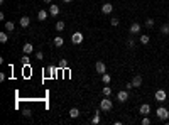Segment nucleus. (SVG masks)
I'll return each mask as SVG.
<instances>
[{
    "instance_id": "8",
    "label": "nucleus",
    "mask_w": 169,
    "mask_h": 125,
    "mask_svg": "<svg viewBox=\"0 0 169 125\" xmlns=\"http://www.w3.org/2000/svg\"><path fill=\"white\" fill-rule=\"evenodd\" d=\"M129 31H130L132 36H134V34H139V32H140V24H139V22H132V25H130Z\"/></svg>"
},
{
    "instance_id": "30",
    "label": "nucleus",
    "mask_w": 169,
    "mask_h": 125,
    "mask_svg": "<svg viewBox=\"0 0 169 125\" xmlns=\"http://www.w3.org/2000/svg\"><path fill=\"white\" fill-rule=\"evenodd\" d=\"M22 64H25V66H29V57H27V54L22 57Z\"/></svg>"
},
{
    "instance_id": "19",
    "label": "nucleus",
    "mask_w": 169,
    "mask_h": 125,
    "mask_svg": "<svg viewBox=\"0 0 169 125\" xmlns=\"http://www.w3.org/2000/svg\"><path fill=\"white\" fill-rule=\"evenodd\" d=\"M14 27H15V25H14V22H12V20H10V22H5V31L12 32V31H14Z\"/></svg>"
},
{
    "instance_id": "15",
    "label": "nucleus",
    "mask_w": 169,
    "mask_h": 125,
    "mask_svg": "<svg viewBox=\"0 0 169 125\" xmlns=\"http://www.w3.org/2000/svg\"><path fill=\"white\" fill-rule=\"evenodd\" d=\"M102 81H103V85H110V81H112V78H110V74H107V73H103V74H102Z\"/></svg>"
},
{
    "instance_id": "35",
    "label": "nucleus",
    "mask_w": 169,
    "mask_h": 125,
    "mask_svg": "<svg viewBox=\"0 0 169 125\" xmlns=\"http://www.w3.org/2000/svg\"><path fill=\"white\" fill-rule=\"evenodd\" d=\"M44 3H51V0H44Z\"/></svg>"
},
{
    "instance_id": "34",
    "label": "nucleus",
    "mask_w": 169,
    "mask_h": 125,
    "mask_svg": "<svg viewBox=\"0 0 169 125\" xmlns=\"http://www.w3.org/2000/svg\"><path fill=\"white\" fill-rule=\"evenodd\" d=\"M63 2H64V3H69V2H73V0H63Z\"/></svg>"
},
{
    "instance_id": "4",
    "label": "nucleus",
    "mask_w": 169,
    "mask_h": 125,
    "mask_svg": "<svg viewBox=\"0 0 169 125\" xmlns=\"http://www.w3.org/2000/svg\"><path fill=\"white\" fill-rule=\"evenodd\" d=\"M154 96H156V100H157L159 103H162V102H166V98H168V91H166V90H157Z\"/></svg>"
},
{
    "instance_id": "28",
    "label": "nucleus",
    "mask_w": 169,
    "mask_h": 125,
    "mask_svg": "<svg viewBox=\"0 0 169 125\" xmlns=\"http://www.w3.org/2000/svg\"><path fill=\"white\" fill-rule=\"evenodd\" d=\"M110 24H112L113 27H117V25H118V17H113L112 20H110Z\"/></svg>"
},
{
    "instance_id": "33",
    "label": "nucleus",
    "mask_w": 169,
    "mask_h": 125,
    "mask_svg": "<svg viewBox=\"0 0 169 125\" xmlns=\"http://www.w3.org/2000/svg\"><path fill=\"white\" fill-rule=\"evenodd\" d=\"M24 115L25 117H31V110H24Z\"/></svg>"
},
{
    "instance_id": "5",
    "label": "nucleus",
    "mask_w": 169,
    "mask_h": 125,
    "mask_svg": "<svg viewBox=\"0 0 169 125\" xmlns=\"http://www.w3.org/2000/svg\"><path fill=\"white\" fill-rule=\"evenodd\" d=\"M95 70H96V73L103 74V73H107V66H105V63H103V61H96V64H95Z\"/></svg>"
},
{
    "instance_id": "26",
    "label": "nucleus",
    "mask_w": 169,
    "mask_h": 125,
    "mask_svg": "<svg viewBox=\"0 0 169 125\" xmlns=\"http://www.w3.org/2000/svg\"><path fill=\"white\" fill-rule=\"evenodd\" d=\"M146 27H147V29H152V27H154V19H147V20H146Z\"/></svg>"
},
{
    "instance_id": "29",
    "label": "nucleus",
    "mask_w": 169,
    "mask_h": 125,
    "mask_svg": "<svg viewBox=\"0 0 169 125\" xmlns=\"http://www.w3.org/2000/svg\"><path fill=\"white\" fill-rule=\"evenodd\" d=\"M46 71L49 73L51 76H54V68H53V66H47V68H46Z\"/></svg>"
},
{
    "instance_id": "21",
    "label": "nucleus",
    "mask_w": 169,
    "mask_h": 125,
    "mask_svg": "<svg viewBox=\"0 0 169 125\" xmlns=\"http://www.w3.org/2000/svg\"><path fill=\"white\" fill-rule=\"evenodd\" d=\"M63 44H64V41H63V37H54V46H57V47H59V46H63Z\"/></svg>"
},
{
    "instance_id": "22",
    "label": "nucleus",
    "mask_w": 169,
    "mask_h": 125,
    "mask_svg": "<svg viewBox=\"0 0 169 125\" xmlns=\"http://www.w3.org/2000/svg\"><path fill=\"white\" fill-rule=\"evenodd\" d=\"M161 34H164V36L169 34V24H164V25L161 27Z\"/></svg>"
},
{
    "instance_id": "31",
    "label": "nucleus",
    "mask_w": 169,
    "mask_h": 125,
    "mask_svg": "<svg viewBox=\"0 0 169 125\" xmlns=\"http://www.w3.org/2000/svg\"><path fill=\"white\" fill-rule=\"evenodd\" d=\"M36 57H37L39 61H41V59H42V57H44V54L41 53V51H37V56H36Z\"/></svg>"
},
{
    "instance_id": "24",
    "label": "nucleus",
    "mask_w": 169,
    "mask_h": 125,
    "mask_svg": "<svg viewBox=\"0 0 169 125\" xmlns=\"http://www.w3.org/2000/svg\"><path fill=\"white\" fill-rule=\"evenodd\" d=\"M56 31H59V32H61V31H64V22H63V20L56 22Z\"/></svg>"
},
{
    "instance_id": "9",
    "label": "nucleus",
    "mask_w": 169,
    "mask_h": 125,
    "mask_svg": "<svg viewBox=\"0 0 169 125\" xmlns=\"http://www.w3.org/2000/svg\"><path fill=\"white\" fill-rule=\"evenodd\" d=\"M22 51H24V54H31L34 51V46H32L31 42H25V44L22 46Z\"/></svg>"
},
{
    "instance_id": "6",
    "label": "nucleus",
    "mask_w": 169,
    "mask_h": 125,
    "mask_svg": "<svg viewBox=\"0 0 169 125\" xmlns=\"http://www.w3.org/2000/svg\"><path fill=\"white\" fill-rule=\"evenodd\" d=\"M71 42L76 44V46L81 44V42H83V34H81V32H75V34L71 36Z\"/></svg>"
},
{
    "instance_id": "1",
    "label": "nucleus",
    "mask_w": 169,
    "mask_h": 125,
    "mask_svg": "<svg viewBox=\"0 0 169 125\" xmlns=\"http://www.w3.org/2000/svg\"><path fill=\"white\" fill-rule=\"evenodd\" d=\"M156 115H157V118L159 120H162V122H166L169 118V110L164 107H159L157 110H156Z\"/></svg>"
},
{
    "instance_id": "7",
    "label": "nucleus",
    "mask_w": 169,
    "mask_h": 125,
    "mask_svg": "<svg viewBox=\"0 0 169 125\" xmlns=\"http://www.w3.org/2000/svg\"><path fill=\"white\" fill-rule=\"evenodd\" d=\"M132 86H134V88H139V86H140V85H142V76H140V74H137V76H134V78H132Z\"/></svg>"
},
{
    "instance_id": "2",
    "label": "nucleus",
    "mask_w": 169,
    "mask_h": 125,
    "mask_svg": "<svg viewBox=\"0 0 169 125\" xmlns=\"http://www.w3.org/2000/svg\"><path fill=\"white\" fill-rule=\"evenodd\" d=\"M113 108V103H112V100L108 98V96H105L102 102H100V110H103V112H110Z\"/></svg>"
},
{
    "instance_id": "13",
    "label": "nucleus",
    "mask_w": 169,
    "mask_h": 125,
    "mask_svg": "<svg viewBox=\"0 0 169 125\" xmlns=\"http://www.w3.org/2000/svg\"><path fill=\"white\" fill-rule=\"evenodd\" d=\"M49 14H51L53 17L59 15V7H57V5H54V3H51V7H49Z\"/></svg>"
},
{
    "instance_id": "16",
    "label": "nucleus",
    "mask_w": 169,
    "mask_h": 125,
    "mask_svg": "<svg viewBox=\"0 0 169 125\" xmlns=\"http://www.w3.org/2000/svg\"><path fill=\"white\" fill-rule=\"evenodd\" d=\"M69 117H71V118H78V117H79V110H78V108H71V110H69Z\"/></svg>"
},
{
    "instance_id": "23",
    "label": "nucleus",
    "mask_w": 169,
    "mask_h": 125,
    "mask_svg": "<svg viewBox=\"0 0 169 125\" xmlns=\"http://www.w3.org/2000/svg\"><path fill=\"white\" fill-rule=\"evenodd\" d=\"M149 41H150V37L147 36V34H142V36H140V42H142V44H149Z\"/></svg>"
},
{
    "instance_id": "20",
    "label": "nucleus",
    "mask_w": 169,
    "mask_h": 125,
    "mask_svg": "<svg viewBox=\"0 0 169 125\" xmlns=\"http://www.w3.org/2000/svg\"><path fill=\"white\" fill-rule=\"evenodd\" d=\"M9 41V36H7V32H0V42L2 44H5Z\"/></svg>"
},
{
    "instance_id": "18",
    "label": "nucleus",
    "mask_w": 169,
    "mask_h": 125,
    "mask_svg": "<svg viewBox=\"0 0 169 125\" xmlns=\"http://www.w3.org/2000/svg\"><path fill=\"white\" fill-rule=\"evenodd\" d=\"M110 95H112V88L108 85H105L103 86V96H110Z\"/></svg>"
},
{
    "instance_id": "14",
    "label": "nucleus",
    "mask_w": 169,
    "mask_h": 125,
    "mask_svg": "<svg viewBox=\"0 0 169 125\" xmlns=\"http://www.w3.org/2000/svg\"><path fill=\"white\" fill-rule=\"evenodd\" d=\"M19 24H20V27H27V25L31 24V19L27 17V15H24V17H20Z\"/></svg>"
},
{
    "instance_id": "25",
    "label": "nucleus",
    "mask_w": 169,
    "mask_h": 125,
    "mask_svg": "<svg viewBox=\"0 0 169 125\" xmlns=\"http://www.w3.org/2000/svg\"><path fill=\"white\" fill-rule=\"evenodd\" d=\"M66 66H68V61H66V59H61V61H59V64H57V68H59V70H64Z\"/></svg>"
},
{
    "instance_id": "17",
    "label": "nucleus",
    "mask_w": 169,
    "mask_h": 125,
    "mask_svg": "<svg viewBox=\"0 0 169 125\" xmlns=\"http://www.w3.org/2000/svg\"><path fill=\"white\" fill-rule=\"evenodd\" d=\"M92 124H93V125L100 124V112H98V110L95 112V115H93V120H92Z\"/></svg>"
},
{
    "instance_id": "11",
    "label": "nucleus",
    "mask_w": 169,
    "mask_h": 125,
    "mask_svg": "<svg viewBox=\"0 0 169 125\" xmlns=\"http://www.w3.org/2000/svg\"><path fill=\"white\" fill-rule=\"evenodd\" d=\"M112 10H113L112 3H103V5H102V12H103V14H112Z\"/></svg>"
},
{
    "instance_id": "3",
    "label": "nucleus",
    "mask_w": 169,
    "mask_h": 125,
    "mask_svg": "<svg viewBox=\"0 0 169 125\" xmlns=\"http://www.w3.org/2000/svg\"><path fill=\"white\" fill-rule=\"evenodd\" d=\"M117 100H118L120 103H125V102L129 100V90H120V91L117 93Z\"/></svg>"
},
{
    "instance_id": "36",
    "label": "nucleus",
    "mask_w": 169,
    "mask_h": 125,
    "mask_svg": "<svg viewBox=\"0 0 169 125\" xmlns=\"http://www.w3.org/2000/svg\"><path fill=\"white\" fill-rule=\"evenodd\" d=\"M168 95H169V91H168Z\"/></svg>"
},
{
    "instance_id": "32",
    "label": "nucleus",
    "mask_w": 169,
    "mask_h": 125,
    "mask_svg": "<svg viewBox=\"0 0 169 125\" xmlns=\"http://www.w3.org/2000/svg\"><path fill=\"white\" fill-rule=\"evenodd\" d=\"M127 44H129V47H134V46H135V42H134L132 39H130V41H129V42H127Z\"/></svg>"
},
{
    "instance_id": "10",
    "label": "nucleus",
    "mask_w": 169,
    "mask_h": 125,
    "mask_svg": "<svg viewBox=\"0 0 169 125\" xmlns=\"http://www.w3.org/2000/svg\"><path fill=\"white\" fill-rule=\"evenodd\" d=\"M139 110H140V113H142V115H149V113H150V105H149V103H142Z\"/></svg>"
},
{
    "instance_id": "12",
    "label": "nucleus",
    "mask_w": 169,
    "mask_h": 125,
    "mask_svg": "<svg viewBox=\"0 0 169 125\" xmlns=\"http://www.w3.org/2000/svg\"><path fill=\"white\" fill-rule=\"evenodd\" d=\"M47 15H49V10H39L37 12V20H46L47 19Z\"/></svg>"
},
{
    "instance_id": "27",
    "label": "nucleus",
    "mask_w": 169,
    "mask_h": 125,
    "mask_svg": "<svg viewBox=\"0 0 169 125\" xmlns=\"http://www.w3.org/2000/svg\"><path fill=\"white\" fill-rule=\"evenodd\" d=\"M140 122H142V125H150V118L147 117V115H144V118H142Z\"/></svg>"
}]
</instances>
